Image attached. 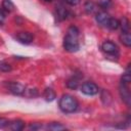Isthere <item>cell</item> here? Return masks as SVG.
I'll return each instance as SVG.
<instances>
[{
  "mask_svg": "<svg viewBox=\"0 0 131 131\" xmlns=\"http://www.w3.org/2000/svg\"><path fill=\"white\" fill-rule=\"evenodd\" d=\"M110 18H111V16H110L105 11H100V12H98V13L96 14V16H95L96 21H97L100 26H102V27H106V26H107V23H108Z\"/></svg>",
  "mask_w": 131,
  "mask_h": 131,
  "instance_id": "8",
  "label": "cell"
},
{
  "mask_svg": "<svg viewBox=\"0 0 131 131\" xmlns=\"http://www.w3.org/2000/svg\"><path fill=\"white\" fill-rule=\"evenodd\" d=\"M2 7L4 8L5 11L10 12L14 9V4L11 2V0H3L2 1Z\"/></svg>",
  "mask_w": 131,
  "mask_h": 131,
  "instance_id": "15",
  "label": "cell"
},
{
  "mask_svg": "<svg viewBox=\"0 0 131 131\" xmlns=\"http://www.w3.org/2000/svg\"><path fill=\"white\" fill-rule=\"evenodd\" d=\"M11 66L6 62V61H0V71L1 72H10L11 71Z\"/></svg>",
  "mask_w": 131,
  "mask_h": 131,
  "instance_id": "21",
  "label": "cell"
},
{
  "mask_svg": "<svg viewBox=\"0 0 131 131\" xmlns=\"http://www.w3.org/2000/svg\"><path fill=\"white\" fill-rule=\"evenodd\" d=\"M56 12H57V16H58L60 19H64V18L68 16V11H67V9H66L63 6H61V5H59V6L57 7Z\"/></svg>",
  "mask_w": 131,
  "mask_h": 131,
  "instance_id": "16",
  "label": "cell"
},
{
  "mask_svg": "<svg viewBox=\"0 0 131 131\" xmlns=\"http://www.w3.org/2000/svg\"><path fill=\"white\" fill-rule=\"evenodd\" d=\"M43 96H44V98H45L46 101H52V100L55 99L56 93H55V91H54L52 88H46V89L44 90Z\"/></svg>",
  "mask_w": 131,
  "mask_h": 131,
  "instance_id": "10",
  "label": "cell"
},
{
  "mask_svg": "<svg viewBox=\"0 0 131 131\" xmlns=\"http://www.w3.org/2000/svg\"><path fill=\"white\" fill-rule=\"evenodd\" d=\"M120 26L122 28V32H129V21L126 17H123L121 23H120Z\"/></svg>",
  "mask_w": 131,
  "mask_h": 131,
  "instance_id": "20",
  "label": "cell"
},
{
  "mask_svg": "<svg viewBox=\"0 0 131 131\" xmlns=\"http://www.w3.org/2000/svg\"><path fill=\"white\" fill-rule=\"evenodd\" d=\"M69 5H72V6H75L77 4L80 3V0H64Z\"/></svg>",
  "mask_w": 131,
  "mask_h": 131,
  "instance_id": "24",
  "label": "cell"
},
{
  "mask_svg": "<svg viewBox=\"0 0 131 131\" xmlns=\"http://www.w3.org/2000/svg\"><path fill=\"white\" fill-rule=\"evenodd\" d=\"M108 29L111 30H117L119 27H120V21L117 19V18H114V17H111L108 23H107V26H106Z\"/></svg>",
  "mask_w": 131,
  "mask_h": 131,
  "instance_id": "14",
  "label": "cell"
},
{
  "mask_svg": "<svg viewBox=\"0 0 131 131\" xmlns=\"http://www.w3.org/2000/svg\"><path fill=\"white\" fill-rule=\"evenodd\" d=\"M63 48L68 52H76L80 48L79 44V30L75 26H71L68 29L67 35L63 39Z\"/></svg>",
  "mask_w": 131,
  "mask_h": 131,
  "instance_id": "1",
  "label": "cell"
},
{
  "mask_svg": "<svg viewBox=\"0 0 131 131\" xmlns=\"http://www.w3.org/2000/svg\"><path fill=\"white\" fill-rule=\"evenodd\" d=\"M98 5L101 8H108L111 5V0H98Z\"/></svg>",
  "mask_w": 131,
  "mask_h": 131,
  "instance_id": "22",
  "label": "cell"
},
{
  "mask_svg": "<svg viewBox=\"0 0 131 131\" xmlns=\"http://www.w3.org/2000/svg\"><path fill=\"white\" fill-rule=\"evenodd\" d=\"M44 1H47V2H51V1H53V0H44Z\"/></svg>",
  "mask_w": 131,
  "mask_h": 131,
  "instance_id": "27",
  "label": "cell"
},
{
  "mask_svg": "<svg viewBox=\"0 0 131 131\" xmlns=\"http://www.w3.org/2000/svg\"><path fill=\"white\" fill-rule=\"evenodd\" d=\"M101 49L106 54L114 55V54H117L118 53V47L112 41H105V42H103L102 45H101Z\"/></svg>",
  "mask_w": 131,
  "mask_h": 131,
  "instance_id": "5",
  "label": "cell"
},
{
  "mask_svg": "<svg viewBox=\"0 0 131 131\" xmlns=\"http://www.w3.org/2000/svg\"><path fill=\"white\" fill-rule=\"evenodd\" d=\"M7 127L12 131H20L25 127V122L21 120H14L12 122H9Z\"/></svg>",
  "mask_w": 131,
  "mask_h": 131,
  "instance_id": "9",
  "label": "cell"
},
{
  "mask_svg": "<svg viewBox=\"0 0 131 131\" xmlns=\"http://www.w3.org/2000/svg\"><path fill=\"white\" fill-rule=\"evenodd\" d=\"M8 88H9V91L15 95H23L25 90H26V87L18 83V82H11L8 84Z\"/></svg>",
  "mask_w": 131,
  "mask_h": 131,
  "instance_id": "6",
  "label": "cell"
},
{
  "mask_svg": "<svg viewBox=\"0 0 131 131\" xmlns=\"http://www.w3.org/2000/svg\"><path fill=\"white\" fill-rule=\"evenodd\" d=\"M4 20H5V13H4L3 9L0 8V25H2Z\"/></svg>",
  "mask_w": 131,
  "mask_h": 131,
  "instance_id": "26",
  "label": "cell"
},
{
  "mask_svg": "<svg viewBox=\"0 0 131 131\" xmlns=\"http://www.w3.org/2000/svg\"><path fill=\"white\" fill-rule=\"evenodd\" d=\"M47 128H48L49 130H52V131H59V130H64V129H67L64 125H62V124H60V123H55V122L48 124Z\"/></svg>",
  "mask_w": 131,
  "mask_h": 131,
  "instance_id": "13",
  "label": "cell"
},
{
  "mask_svg": "<svg viewBox=\"0 0 131 131\" xmlns=\"http://www.w3.org/2000/svg\"><path fill=\"white\" fill-rule=\"evenodd\" d=\"M16 39L23 44H30L33 41V35L30 32H19L16 35Z\"/></svg>",
  "mask_w": 131,
  "mask_h": 131,
  "instance_id": "7",
  "label": "cell"
},
{
  "mask_svg": "<svg viewBox=\"0 0 131 131\" xmlns=\"http://www.w3.org/2000/svg\"><path fill=\"white\" fill-rule=\"evenodd\" d=\"M84 8H85V11L90 14V13H93V11L95 10V5L93 4V2L87 1L85 3V5H84Z\"/></svg>",
  "mask_w": 131,
  "mask_h": 131,
  "instance_id": "18",
  "label": "cell"
},
{
  "mask_svg": "<svg viewBox=\"0 0 131 131\" xmlns=\"http://www.w3.org/2000/svg\"><path fill=\"white\" fill-rule=\"evenodd\" d=\"M98 91H99L98 86L95 83H93V82H85L81 86V92L84 93L85 95L92 96V95L97 94Z\"/></svg>",
  "mask_w": 131,
  "mask_h": 131,
  "instance_id": "4",
  "label": "cell"
},
{
  "mask_svg": "<svg viewBox=\"0 0 131 131\" xmlns=\"http://www.w3.org/2000/svg\"><path fill=\"white\" fill-rule=\"evenodd\" d=\"M122 83H125V84H129L131 82V76H130V71H129V66L127 67L126 69V72L125 74L122 76V80H121Z\"/></svg>",
  "mask_w": 131,
  "mask_h": 131,
  "instance_id": "17",
  "label": "cell"
},
{
  "mask_svg": "<svg viewBox=\"0 0 131 131\" xmlns=\"http://www.w3.org/2000/svg\"><path fill=\"white\" fill-rule=\"evenodd\" d=\"M120 40L126 47L131 46V36H130L129 32H122V34L120 36Z\"/></svg>",
  "mask_w": 131,
  "mask_h": 131,
  "instance_id": "11",
  "label": "cell"
},
{
  "mask_svg": "<svg viewBox=\"0 0 131 131\" xmlns=\"http://www.w3.org/2000/svg\"><path fill=\"white\" fill-rule=\"evenodd\" d=\"M67 87L70 88V89H77L79 87V79L76 78V77H73L71 79L68 80L67 82Z\"/></svg>",
  "mask_w": 131,
  "mask_h": 131,
  "instance_id": "12",
  "label": "cell"
},
{
  "mask_svg": "<svg viewBox=\"0 0 131 131\" xmlns=\"http://www.w3.org/2000/svg\"><path fill=\"white\" fill-rule=\"evenodd\" d=\"M29 128L31 130H38V129L42 128V125H40V124H31Z\"/></svg>",
  "mask_w": 131,
  "mask_h": 131,
  "instance_id": "25",
  "label": "cell"
},
{
  "mask_svg": "<svg viewBox=\"0 0 131 131\" xmlns=\"http://www.w3.org/2000/svg\"><path fill=\"white\" fill-rule=\"evenodd\" d=\"M58 106L62 113L72 114L78 110L79 103L78 100L71 94H63L59 99Z\"/></svg>",
  "mask_w": 131,
  "mask_h": 131,
  "instance_id": "2",
  "label": "cell"
},
{
  "mask_svg": "<svg viewBox=\"0 0 131 131\" xmlns=\"http://www.w3.org/2000/svg\"><path fill=\"white\" fill-rule=\"evenodd\" d=\"M119 93H120V96H121L122 100L126 103V105L130 106V104H131V94H130L128 84H125V83L121 82L120 87H119Z\"/></svg>",
  "mask_w": 131,
  "mask_h": 131,
  "instance_id": "3",
  "label": "cell"
},
{
  "mask_svg": "<svg viewBox=\"0 0 131 131\" xmlns=\"http://www.w3.org/2000/svg\"><path fill=\"white\" fill-rule=\"evenodd\" d=\"M38 94L39 93H38L37 89L34 88V89H26L23 95H26L28 97H36V96H38Z\"/></svg>",
  "mask_w": 131,
  "mask_h": 131,
  "instance_id": "19",
  "label": "cell"
},
{
  "mask_svg": "<svg viewBox=\"0 0 131 131\" xmlns=\"http://www.w3.org/2000/svg\"><path fill=\"white\" fill-rule=\"evenodd\" d=\"M8 124H9V121H8L7 119H5V118H0V129L7 127Z\"/></svg>",
  "mask_w": 131,
  "mask_h": 131,
  "instance_id": "23",
  "label": "cell"
}]
</instances>
